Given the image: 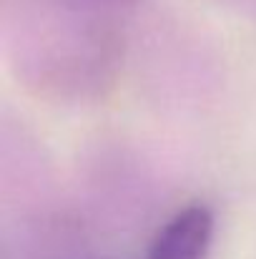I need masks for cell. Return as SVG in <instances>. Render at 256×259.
I'll list each match as a JSON object with an SVG mask.
<instances>
[{
    "instance_id": "obj_1",
    "label": "cell",
    "mask_w": 256,
    "mask_h": 259,
    "mask_svg": "<svg viewBox=\"0 0 256 259\" xmlns=\"http://www.w3.org/2000/svg\"><path fill=\"white\" fill-rule=\"evenodd\" d=\"M214 229V211L206 204H188L156 232L148 247V259H206Z\"/></svg>"
}]
</instances>
